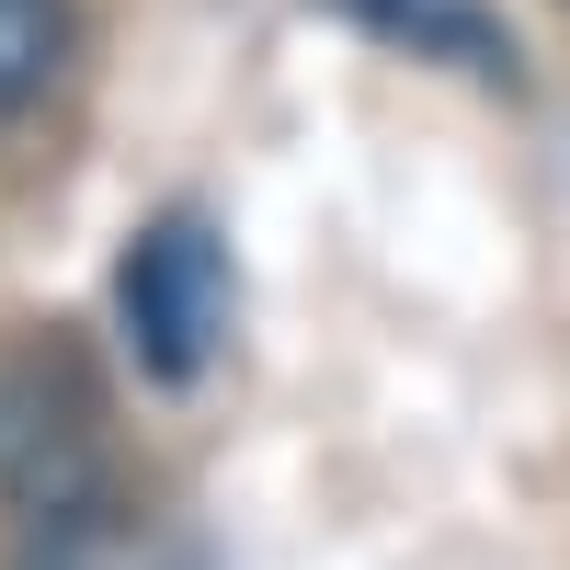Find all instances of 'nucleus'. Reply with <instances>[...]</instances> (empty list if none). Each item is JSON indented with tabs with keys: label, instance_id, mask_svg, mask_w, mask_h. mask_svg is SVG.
I'll return each mask as SVG.
<instances>
[{
	"label": "nucleus",
	"instance_id": "nucleus-1",
	"mask_svg": "<svg viewBox=\"0 0 570 570\" xmlns=\"http://www.w3.org/2000/svg\"><path fill=\"white\" fill-rule=\"evenodd\" d=\"M115 297H126V343L137 365H160V376H195L217 354V331H228V263L195 217H160L149 240L126 252L115 274Z\"/></svg>",
	"mask_w": 570,
	"mask_h": 570
},
{
	"label": "nucleus",
	"instance_id": "nucleus-2",
	"mask_svg": "<svg viewBox=\"0 0 570 570\" xmlns=\"http://www.w3.org/2000/svg\"><path fill=\"white\" fill-rule=\"evenodd\" d=\"M12 570H195L171 537H149V525H115V513H58Z\"/></svg>",
	"mask_w": 570,
	"mask_h": 570
},
{
	"label": "nucleus",
	"instance_id": "nucleus-3",
	"mask_svg": "<svg viewBox=\"0 0 570 570\" xmlns=\"http://www.w3.org/2000/svg\"><path fill=\"white\" fill-rule=\"evenodd\" d=\"M69 58V0H0V115H23Z\"/></svg>",
	"mask_w": 570,
	"mask_h": 570
}]
</instances>
